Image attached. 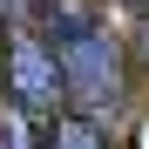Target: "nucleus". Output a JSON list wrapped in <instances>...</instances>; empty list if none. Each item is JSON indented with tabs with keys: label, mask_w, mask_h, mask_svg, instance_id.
Returning a JSON list of instances; mask_svg holds the SVG:
<instances>
[{
	"label": "nucleus",
	"mask_w": 149,
	"mask_h": 149,
	"mask_svg": "<svg viewBox=\"0 0 149 149\" xmlns=\"http://www.w3.org/2000/svg\"><path fill=\"white\" fill-rule=\"evenodd\" d=\"M54 149H102V136L88 122H54Z\"/></svg>",
	"instance_id": "nucleus-3"
},
{
	"label": "nucleus",
	"mask_w": 149,
	"mask_h": 149,
	"mask_svg": "<svg viewBox=\"0 0 149 149\" xmlns=\"http://www.w3.org/2000/svg\"><path fill=\"white\" fill-rule=\"evenodd\" d=\"M54 61H61V54H47L41 41H27V34L14 41V61H7V74H14L20 102H34V109H54V95H61V68H54Z\"/></svg>",
	"instance_id": "nucleus-2"
},
{
	"label": "nucleus",
	"mask_w": 149,
	"mask_h": 149,
	"mask_svg": "<svg viewBox=\"0 0 149 149\" xmlns=\"http://www.w3.org/2000/svg\"><path fill=\"white\" fill-rule=\"evenodd\" d=\"M54 54L68 61L61 74H68V81L81 88V95H95V102H102V95H115V47L95 34L88 20H74V27L61 34V47H54Z\"/></svg>",
	"instance_id": "nucleus-1"
}]
</instances>
